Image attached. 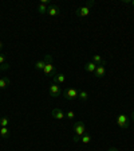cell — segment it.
Segmentation results:
<instances>
[{
  "instance_id": "d6986e66",
  "label": "cell",
  "mask_w": 134,
  "mask_h": 151,
  "mask_svg": "<svg viewBox=\"0 0 134 151\" xmlns=\"http://www.w3.org/2000/svg\"><path fill=\"white\" fill-rule=\"evenodd\" d=\"M8 126V117H1L0 119V127H7Z\"/></svg>"
},
{
  "instance_id": "cb8c5ba5",
  "label": "cell",
  "mask_w": 134,
  "mask_h": 151,
  "mask_svg": "<svg viewBox=\"0 0 134 151\" xmlns=\"http://www.w3.org/2000/svg\"><path fill=\"white\" fill-rule=\"evenodd\" d=\"M3 46H4V45H3V42H1V41H0V51H1V50H3Z\"/></svg>"
},
{
  "instance_id": "e0dca14e",
  "label": "cell",
  "mask_w": 134,
  "mask_h": 151,
  "mask_svg": "<svg viewBox=\"0 0 134 151\" xmlns=\"http://www.w3.org/2000/svg\"><path fill=\"white\" fill-rule=\"evenodd\" d=\"M81 142H82V143H84V145H87V143H90V142H91V136L89 135V134H84V135H82Z\"/></svg>"
},
{
  "instance_id": "7c38bea8",
  "label": "cell",
  "mask_w": 134,
  "mask_h": 151,
  "mask_svg": "<svg viewBox=\"0 0 134 151\" xmlns=\"http://www.w3.org/2000/svg\"><path fill=\"white\" fill-rule=\"evenodd\" d=\"M93 62L95 63V65H106V61L103 60L99 54H94L93 55Z\"/></svg>"
},
{
  "instance_id": "44dd1931",
  "label": "cell",
  "mask_w": 134,
  "mask_h": 151,
  "mask_svg": "<svg viewBox=\"0 0 134 151\" xmlns=\"http://www.w3.org/2000/svg\"><path fill=\"white\" fill-rule=\"evenodd\" d=\"M9 69V65H8V63H3V65H0V73H1V72H4V70H8Z\"/></svg>"
},
{
  "instance_id": "ba28073f",
  "label": "cell",
  "mask_w": 134,
  "mask_h": 151,
  "mask_svg": "<svg viewBox=\"0 0 134 151\" xmlns=\"http://www.w3.org/2000/svg\"><path fill=\"white\" fill-rule=\"evenodd\" d=\"M52 80H54V84H58V85H62L65 84L66 81V76L63 73H55L52 76Z\"/></svg>"
},
{
  "instance_id": "9a60e30c",
  "label": "cell",
  "mask_w": 134,
  "mask_h": 151,
  "mask_svg": "<svg viewBox=\"0 0 134 151\" xmlns=\"http://www.w3.org/2000/svg\"><path fill=\"white\" fill-rule=\"evenodd\" d=\"M0 136L3 139H8L9 138V129L7 127H0Z\"/></svg>"
},
{
  "instance_id": "9c48e42d",
  "label": "cell",
  "mask_w": 134,
  "mask_h": 151,
  "mask_svg": "<svg viewBox=\"0 0 134 151\" xmlns=\"http://www.w3.org/2000/svg\"><path fill=\"white\" fill-rule=\"evenodd\" d=\"M51 115H52V117H55V119H58V120H63L66 117V113L63 112L60 108H54Z\"/></svg>"
},
{
  "instance_id": "603a6c76",
  "label": "cell",
  "mask_w": 134,
  "mask_h": 151,
  "mask_svg": "<svg viewBox=\"0 0 134 151\" xmlns=\"http://www.w3.org/2000/svg\"><path fill=\"white\" fill-rule=\"evenodd\" d=\"M107 151H119V150H118V148H116V147H110Z\"/></svg>"
},
{
  "instance_id": "2e32d148",
  "label": "cell",
  "mask_w": 134,
  "mask_h": 151,
  "mask_svg": "<svg viewBox=\"0 0 134 151\" xmlns=\"http://www.w3.org/2000/svg\"><path fill=\"white\" fill-rule=\"evenodd\" d=\"M47 11H48V7L47 6H44V4H39V6H38V12L40 14V15L47 14Z\"/></svg>"
},
{
  "instance_id": "8992f818",
  "label": "cell",
  "mask_w": 134,
  "mask_h": 151,
  "mask_svg": "<svg viewBox=\"0 0 134 151\" xmlns=\"http://www.w3.org/2000/svg\"><path fill=\"white\" fill-rule=\"evenodd\" d=\"M62 89H60V86L58 84H51L50 85V89H48V93H50L51 97H59L60 94H62Z\"/></svg>"
},
{
  "instance_id": "30bf717a",
  "label": "cell",
  "mask_w": 134,
  "mask_h": 151,
  "mask_svg": "<svg viewBox=\"0 0 134 151\" xmlns=\"http://www.w3.org/2000/svg\"><path fill=\"white\" fill-rule=\"evenodd\" d=\"M47 14H48L50 16H58L60 14V8L58 6H51V7H48Z\"/></svg>"
},
{
  "instance_id": "ffe728a7",
  "label": "cell",
  "mask_w": 134,
  "mask_h": 151,
  "mask_svg": "<svg viewBox=\"0 0 134 151\" xmlns=\"http://www.w3.org/2000/svg\"><path fill=\"white\" fill-rule=\"evenodd\" d=\"M66 117H67V119H75V113L72 112V111H67V113H66Z\"/></svg>"
},
{
  "instance_id": "7a4b0ae2",
  "label": "cell",
  "mask_w": 134,
  "mask_h": 151,
  "mask_svg": "<svg viewBox=\"0 0 134 151\" xmlns=\"http://www.w3.org/2000/svg\"><path fill=\"white\" fill-rule=\"evenodd\" d=\"M91 6H94V1H87L84 6L78 7V8H77V11H75V15L79 16V18H86V16H89Z\"/></svg>"
},
{
  "instance_id": "8fae6325",
  "label": "cell",
  "mask_w": 134,
  "mask_h": 151,
  "mask_svg": "<svg viewBox=\"0 0 134 151\" xmlns=\"http://www.w3.org/2000/svg\"><path fill=\"white\" fill-rule=\"evenodd\" d=\"M97 66L98 65H95L93 61H90V62H87L86 65H84V70H86L87 73H94L95 72V69H97Z\"/></svg>"
},
{
  "instance_id": "ac0fdd59",
  "label": "cell",
  "mask_w": 134,
  "mask_h": 151,
  "mask_svg": "<svg viewBox=\"0 0 134 151\" xmlns=\"http://www.w3.org/2000/svg\"><path fill=\"white\" fill-rule=\"evenodd\" d=\"M44 66H46V62H44V60H43V61H38V62L35 63V69H38V70H43V69H44Z\"/></svg>"
},
{
  "instance_id": "d4e9b609",
  "label": "cell",
  "mask_w": 134,
  "mask_h": 151,
  "mask_svg": "<svg viewBox=\"0 0 134 151\" xmlns=\"http://www.w3.org/2000/svg\"><path fill=\"white\" fill-rule=\"evenodd\" d=\"M131 119L134 120V111H133V112H131Z\"/></svg>"
},
{
  "instance_id": "7402d4cb",
  "label": "cell",
  "mask_w": 134,
  "mask_h": 151,
  "mask_svg": "<svg viewBox=\"0 0 134 151\" xmlns=\"http://www.w3.org/2000/svg\"><path fill=\"white\" fill-rule=\"evenodd\" d=\"M3 63H6V55L0 54V65H3Z\"/></svg>"
},
{
  "instance_id": "6da1fadb",
  "label": "cell",
  "mask_w": 134,
  "mask_h": 151,
  "mask_svg": "<svg viewBox=\"0 0 134 151\" xmlns=\"http://www.w3.org/2000/svg\"><path fill=\"white\" fill-rule=\"evenodd\" d=\"M44 62H46V66H44V74L50 76V74H55V70H54V63H52V55L51 54H46L44 57Z\"/></svg>"
},
{
  "instance_id": "3957f363",
  "label": "cell",
  "mask_w": 134,
  "mask_h": 151,
  "mask_svg": "<svg viewBox=\"0 0 134 151\" xmlns=\"http://www.w3.org/2000/svg\"><path fill=\"white\" fill-rule=\"evenodd\" d=\"M78 89L74 88V86H70V88H66L65 91L62 92V96L66 99V100L69 101H72L75 100V99H78Z\"/></svg>"
},
{
  "instance_id": "5bb4252c",
  "label": "cell",
  "mask_w": 134,
  "mask_h": 151,
  "mask_svg": "<svg viewBox=\"0 0 134 151\" xmlns=\"http://www.w3.org/2000/svg\"><path fill=\"white\" fill-rule=\"evenodd\" d=\"M78 99H79L81 101H87V100H89V92H87V91H79Z\"/></svg>"
},
{
  "instance_id": "484cf974",
  "label": "cell",
  "mask_w": 134,
  "mask_h": 151,
  "mask_svg": "<svg viewBox=\"0 0 134 151\" xmlns=\"http://www.w3.org/2000/svg\"><path fill=\"white\" fill-rule=\"evenodd\" d=\"M131 6H133V7H134V0H133V1H131Z\"/></svg>"
},
{
  "instance_id": "277c9868",
  "label": "cell",
  "mask_w": 134,
  "mask_h": 151,
  "mask_svg": "<svg viewBox=\"0 0 134 151\" xmlns=\"http://www.w3.org/2000/svg\"><path fill=\"white\" fill-rule=\"evenodd\" d=\"M74 136H78V138H82V135L86 134V126H84V122L82 120H78V122L74 123Z\"/></svg>"
},
{
  "instance_id": "4fadbf2b",
  "label": "cell",
  "mask_w": 134,
  "mask_h": 151,
  "mask_svg": "<svg viewBox=\"0 0 134 151\" xmlns=\"http://www.w3.org/2000/svg\"><path fill=\"white\" fill-rule=\"evenodd\" d=\"M11 84V80L8 77H3V78H0V89H6L7 86H9Z\"/></svg>"
},
{
  "instance_id": "5b68a950",
  "label": "cell",
  "mask_w": 134,
  "mask_h": 151,
  "mask_svg": "<svg viewBox=\"0 0 134 151\" xmlns=\"http://www.w3.org/2000/svg\"><path fill=\"white\" fill-rule=\"evenodd\" d=\"M117 124H118V127H121L122 129H128L129 127H130V120H129V117L126 116L125 113H121V115H118V117H117Z\"/></svg>"
},
{
  "instance_id": "52a82bcc",
  "label": "cell",
  "mask_w": 134,
  "mask_h": 151,
  "mask_svg": "<svg viewBox=\"0 0 134 151\" xmlns=\"http://www.w3.org/2000/svg\"><path fill=\"white\" fill-rule=\"evenodd\" d=\"M93 74L95 78H103L105 74H106V68H105V65H98L95 72H94Z\"/></svg>"
}]
</instances>
